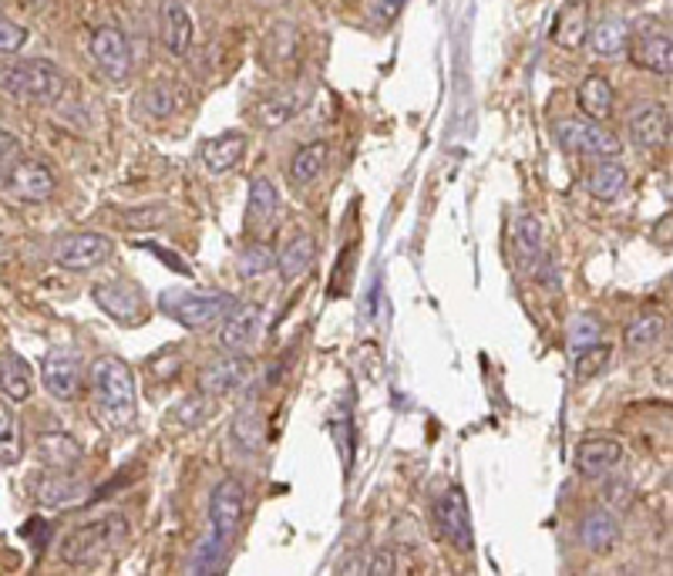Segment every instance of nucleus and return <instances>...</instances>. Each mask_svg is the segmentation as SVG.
<instances>
[{
  "label": "nucleus",
  "instance_id": "1",
  "mask_svg": "<svg viewBox=\"0 0 673 576\" xmlns=\"http://www.w3.org/2000/svg\"><path fill=\"white\" fill-rule=\"evenodd\" d=\"M246 513V489L236 479H222L209 499V536L199 543L196 556L189 560V573H219L230 556V547L240 532Z\"/></svg>",
  "mask_w": 673,
  "mask_h": 576
},
{
  "label": "nucleus",
  "instance_id": "20",
  "mask_svg": "<svg viewBox=\"0 0 673 576\" xmlns=\"http://www.w3.org/2000/svg\"><path fill=\"white\" fill-rule=\"evenodd\" d=\"M159 34H162V48L172 58H185V51L193 45V17L182 0H162L159 4Z\"/></svg>",
  "mask_w": 673,
  "mask_h": 576
},
{
  "label": "nucleus",
  "instance_id": "11",
  "mask_svg": "<svg viewBox=\"0 0 673 576\" xmlns=\"http://www.w3.org/2000/svg\"><path fill=\"white\" fill-rule=\"evenodd\" d=\"M253 375L256 365L246 354H222L199 371V391L209 399H230V394L243 391L253 381Z\"/></svg>",
  "mask_w": 673,
  "mask_h": 576
},
{
  "label": "nucleus",
  "instance_id": "43",
  "mask_svg": "<svg viewBox=\"0 0 673 576\" xmlns=\"http://www.w3.org/2000/svg\"><path fill=\"white\" fill-rule=\"evenodd\" d=\"M27 41V27H21L14 17L0 14V54H17Z\"/></svg>",
  "mask_w": 673,
  "mask_h": 576
},
{
  "label": "nucleus",
  "instance_id": "45",
  "mask_svg": "<svg viewBox=\"0 0 673 576\" xmlns=\"http://www.w3.org/2000/svg\"><path fill=\"white\" fill-rule=\"evenodd\" d=\"M533 277L546 286V291H559V267H555V260H552V257H546V254H542V260L536 264Z\"/></svg>",
  "mask_w": 673,
  "mask_h": 576
},
{
  "label": "nucleus",
  "instance_id": "30",
  "mask_svg": "<svg viewBox=\"0 0 673 576\" xmlns=\"http://www.w3.org/2000/svg\"><path fill=\"white\" fill-rule=\"evenodd\" d=\"M626 183H629L626 166H620V162H613V159H603L600 166H592V172L586 175V189H589V196H592V199H600V203H613V199H620L623 189H626Z\"/></svg>",
  "mask_w": 673,
  "mask_h": 576
},
{
  "label": "nucleus",
  "instance_id": "15",
  "mask_svg": "<svg viewBox=\"0 0 673 576\" xmlns=\"http://www.w3.org/2000/svg\"><path fill=\"white\" fill-rule=\"evenodd\" d=\"M259 331H264V307L259 304H233V310L219 320V347L227 354H243L256 344Z\"/></svg>",
  "mask_w": 673,
  "mask_h": 576
},
{
  "label": "nucleus",
  "instance_id": "39",
  "mask_svg": "<svg viewBox=\"0 0 673 576\" xmlns=\"http://www.w3.org/2000/svg\"><path fill=\"white\" fill-rule=\"evenodd\" d=\"M209 415H212V399L199 391V394H189V399H182V402L175 405V412L169 415V425H175V428H182V431H193V428H199Z\"/></svg>",
  "mask_w": 673,
  "mask_h": 576
},
{
  "label": "nucleus",
  "instance_id": "4",
  "mask_svg": "<svg viewBox=\"0 0 673 576\" xmlns=\"http://www.w3.org/2000/svg\"><path fill=\"white\" fill-rule=\"evenodd\" d=\"M125 539H129V519L122 513H105L95 523L71 529L61 539V560L71 566H85V563L105 560L111 550H119Z\"/></svg>",
  "mask_w": 673,
  "mask_h": 576
},
{
  "label": "nucleus",
  "instance_id": "41",
  "mask_svg": "<svg viewBox=\"0 0 673 576\" xmlns=\"http://www.w3.org/2000/svg\"><path fill=\"white\" fill-rule=\"evenodd\" d=\"M129 230H159L169 223V206H142V209H129L125 220Z\"/></svg>",
  "mask_w": 673,
  "mask_h": 576
},
{
  "label": "nucleus",
  "instance_id": "9",
  "mask_svg": "<svg viewBox=\"0 0 673 576\" xmlns=\"http://www.w3.org/2000/svg\"><path fill=\"white\" fill-rule=\"evenodd\" d=\"M91 61L105 75V82L122 85L132 75V45L119 27H95L91 34Z\"/></svg>",
  "mask_w": 673,
  "mask_h": 576
},
{
  "label": "nucleus",
  "instance_id": "24",
  "mask_svg": "<svg viewBox=\"0 0 673 576\" xmlns=\"http://www.w3.org/2000/svg\"><path fill=\"white\" fill-rule=\"evenodd\" d=\"M37 458H41L51 473H74L85 458V449L78 445V439L68 436V431H45L37 439Z\"/></svg>",
  "mask_w": 673,
  "mask_h": 576
},
{
  "label": "nucleus",
  "instance_id": "21",
  "mask_svg": "<svg viewBox=\"0 0 673 576\" xmlns=\"http://www.w3.org/2000/svg\"><path fill=\"white\" fill-rule=\"evenodd\" d=\"M623 462V445L616 439H586L576 449V473L583 479H603Z\"/></svg>",
  "mask_w": 673,
  "mask_h": 576
},
{
  "label": "nucleus",
  "instance_id": "33",
  "mask_svg": "<svg viewBox=\"0 0 673 576\" xmlns=\"http://www.w3.org/2000/svg\"><path fill=\"white\" fill-rule=\"evenodd\" d=\"M666 334V317L663 314H640L637 320L626 323L623 331V344L629 354H644L650 347H657Z\"/></svg>",
  "mask_w": 673,
  "mask_h": 576
},
{
  "label": "nucleus",
  "instance_id": "48",
  "mask_svg": "<svg viewBox=\"0 0 673 576\" xmlns=\"http://www.w3.org/2000/svg\"><path fill=\"white\" fill-rule=\"evenodd\" d=\"M34 4H45V0H34Z\"/></svg>",
  "mask_w": 673,
  "mask_h": 576
},
{
  "label": "nucleus",
  "instance_id": "5",
  "mask_svg": "<svg viewBox=\"0 0 673 576\" xmlns=\"http://www.w3.org/2000/svg\"><path fill=\"white\" fill-rule=\"evenodd\" d=\"M159 310L182 323L185 331H209L233 310V294L227 291H166Z\"/></svg>",
  "mask_w": 673,
  "mask_h": 576
},
{
  "label": "nucleus",
  "instance_id": "38",
  "mask_svg": "<svg viewBox=\"0 0 673 576\" xmlns=\"http://www.w3.org/2000/svg\"><path fill=\"white\" fill-rule=\"evenodd\" d=\"M270 270H277V254L267 246V243H249L243 246V254L236 257V273L240 280H259V277H267Z\"/></svg>",
  "mask_w": 673,
  "mask_h": 576
},
{
  "label": "nucleus",
  "instance_id": "2",
  "mask_svg": "<svg viewBox=\"0 0 673 576\" xmlns=\"http://www.w3.org/2000/svg\"><path fill=\"white\" fill-rule=\"evenodd\" d=\"M91 394H95V412L101 421L115 431H125L135 425L138 415V399H135V378L132 368L115 354H101L91 365Z\"/></svg>",
  "mask_w": 673,
  "mask_h": 576
},
{
  "label": "nucleus",
  "instance_id": "25",
  "mask_svg": "<svg viewBox=\"0 0 673 576\" xmlns=\"http://www.w3.org/2000/svg\"><path fill=\"white\" fill-rule=\"evenodd\" d=\"M586 34H589L586 4L583 0H566L552 21V45H559L563 51H579L586 45Z\"/></svg>",
  "mask_w": 673,
  "mask_h": 576
},
{
  "label": "nucleus",
  "instance_id": "10",
  "mask_svg": "<svg viewBox=\"0 0 673 576\" xmlns=\"http://www.w3.org/2000/svg\"><path fill=\"white\" fill-rule=\"evenodd\" d=\"M115 254V243L105 233H74V236H64L54 249V260L61 270H71V273H88L101 264L111 260Z\"/></svg>",
  "mask_w": 673,
  "mask_h": 576
},
{
  "label": "nucleus",
  "instance_id": "32",
  "mask_svg": "<svg viewBox=\"0 0 673 576\" xmlns=\"http://www.w3.org/2000/svg\"><path fill=\"white\" fill-rule=\"evenodd\" d=\"M135 108H138L145 119L162 122V119H169V115L179 112V91H175V85H172L169 78H159V82H152V85L142 88V91L135 95Z\"/></svg>",
  "mask_w": 673,
  "mask_h": 576
},
{
  "label": "nucleus",
  "instance_id": "31",
  "mask_svg": "<svg viewBox=\"0 0 673 576\" xmlns=\"http://www.w3.org/2000/svg\"><path fill=\"white\" fill-rule=\"evenodd\" d=\"M0 391H4L8 402H27L30 391H34V378H30V368L21 354L8 351L0 354Z\"/></svg>",
  "mask_w": 673,
  "mask_h": 576
},
{
  "label": "nucleus",
  "instance_id": "35",
  "mask_svg": "<svg viewBox=\"0 0 673 576\" xmlns=\"http://www.w3.org/2000/svg\"><path fill=\"white\" fill-rule=\"evenodd\" d=\"M230 436H233V442L243 452H249V455L259 452V449H264V442H267V418H264V412H259V408L236 412V418L230 425Z\"/></svg>",
  "mask_w": 673,
  "mask_h": 576
},
{
  "label": "nucleus",
  "instance_id": "13",
  "mask_svg": "<svg viewBox=\"0 0 673 576\" xmlns=\"http://www.w3.org/2000/svg\"><path fill=\"white\" fill-rule=\"evenodd\" d=\"M41 381H45L51 399H58V402H74V399H78L82 381H85L78 351H71V347L48 351L45 365H41Z\"/></svg>",
  "mask_w": 673,
  "mask_h": 576
},
{
  "label": "nucleus",
  "instance_id": "42",
  "mask_svg": "<svg viewBox=\"0 0 673 576\" xmlns=\"http://www.w3.org/2000/svg\"><path fill=\"white\" fill-rule=\"evenodd\" d=\"M411 560L401 556L397 550H381V553H374L370 563H367V573L370 576H394V573H407Z\"/></svg>",
  "mask_w": 673,
  "mask_h": 576
},
{
  "label": "nucleus",
  "instance_id": "46",
  "mask_svg": "<svg viewBox=\"0 0 673 576\" xmlns=\"http://www.w3.org/2000/svg\"><path fill=\"white\" fill-rule=\"evenodd\" d=\"M367 563H370V556L364 550H357V553H347L341 563H337V573H341V576H364Z\"/></svg>",
  "mask_w": 673,
  "mask_h": 576
},
{
  "label": "nucleus",
  "instance_id": "34",
  "mask_svg": "<svg viewBox=\"0 0 673 576\" xmlns=\"http://www.w3.org/2000/svg\"><path fill=\"white\" fill-rule=\"evenodd\" d=\"M327 159H330L327 142H310V146H304L301 152L290 159V179H293L296 186L317 183V179L323 175V169H327Z\"/></svg>",
  "mask_w": 673,
  "mask_h": 576
},
{
  "label": "nucleus",
  "instance_id": "18",
  "mask_svg": "<svg viewBox=\"0 0 673 576\" xmlns=\"http://www.w3.org/2000/svg\"><path fill=\"white\" fill-rule=\"evenodd\" d=\"M629 135L640 149H660L670 138V108L663 101H647L629 115Z\"/></svg>",
  "mask_w": 673,
  "mask_h": 576
},
{
  "label": "nucleus",
  "instance_id": "36",
  "mask_svg": "<svg viewBox=\"0 0 673 576\" xmlns=\"http://www.w3.org/2000/svg\"><path fill=\"white\" fill-rule=\"evenodd\" d=\"M613 361V344L607 341H592L586 344L583 351H576V365H573V375L576 381H592V378H600Z\"/></svg>",
  "mask_w": 673,
  "mask_h": 576
},
{
  "label": "nucleus",
  "instance_id": "47",
  "mask_svg": "<svg viewBox=\"0 0 673 576\" xmlns=\"http://www.w3.org/2000/svg\"><path fill=\"white\" fill-rule=\"evenodd\" d=\"M629 4H647V0H629Z\"/></svg>",
  "mask_w": 673,
  "mask_h": 576
},
{
  "label": "nucleus",
  "instance_id": "28",
  "mask_svg": "<svg viewBox=\"0 0 673 576\" xmlns=\"http://www.w3.org/2000/svg\"><path fill=\"white\" fill-rule=\"evenodd\" d=\"M317 260V240L310 233H296L283 249H280V257H277V270L286 283L293 280H301Z\"/></svg>",
  "mask_w": 673,
  "mask_h": 576
},
{
  "label": "nucleus",
  "instance_id": "37",
  "mask_svg": "<svg viewBox=\"0 0 673 576\" xmlns=\"http://www.w3.org/2000/svg\"><path fill=\"white\" fill-rule=\"evenodd\" d=\"M24 452V439H21V421L11 412V405L0 399V465H17Z\"/></svg>",
  "mask_w": 673,
  "mask_h": 576
},
{
  "label": "nucleus",
  "instance_id": "17",
  "mask_svg": "<svg viewBox=\"0 0 673 576\" xmlns=\"http://www.w3.org/2000/svg\"><path fill=\"white\" fill-rule=\"evenodd\" d=\"M512 254H515V267L522 273H533L536 264L542 260V254H546V233H542V223L536 220L533 212L515 216V223H512Z\"/></svg>",
  "mask_w": 673,
  "mask_h": 576
},
{
  "label": "nucleus",
  "instance_id": "26",
  "mask_svg": "<svg viewBox=\"0 0 673 576\" xmlns=\"http://www.w3.org/2000/svg\"><path fill=\"white\" fill-rule=\"evenodd\" d=\"M586 41L592 48L596 58H620L626 51V41H629V24L616 14L610 17H600L596 24H589V34H586Z\"/></svg>",
  "mask_w": 673,
  "mask_h": 576
},
{
  "label": "nucleus",
  "instance_id": "12",
  "mask_svg": "<svg viewBox=\"0 0 673 576\" xmlns=\"http://www.w3.org/2000/svg\"><path fill=\"white\" fill-rule=\"evenodd\" d=\"M0 189H4L8 196H14L17 203H48L58 189V179L48 169V162L21 156V162L8 172Z\"/></svg>",
  "mask_w": 673,
  "mask_h": 576
},
{
  "label": "nucleus",
  "instance_id": "27",
  "mask_svg": "<svg viewBox=\"0 0 673 576\" xmlns=\"http://www.w3.org/2000/svg\"><path fill=\"white\" fill-rule=\"evenodd\" d=\"M616 108V88L607 75H586L579 85V112L589 122H607Z\"/></svg>",
  "mask_w": 673,
  "mask_h": 576
},
{
  "label": "nucleus",
  "instance_id": "22",
  "mask_svg": "<svg viewBox=\"0 0 673 576\" xmlns=\"http://www.w3.org/2000/svg\"><path fill=\"white\" fill-rule=\"evenodd\" d=\"M34 495L45 510H68V506H78V502L88 499V482L78 479L74 473H51L37 482Z\"/></svg>",
  "mask_w": 673,
  "mask_h": 576
},
{
  "label": "nucleus",
  "instance_id": "44",
  "mask_svg": "<svg viewBox=\"0 0 673 576\" xmlns=\"http://www.w3.org/2000/svg\"><path fill=\"white\" fill-rule=\"evenodd\" d=\"M21 162V142L14 132H0V183L8 179V172Z\"/></svg>",
  "mask_w": 673,
  "mask_h": 576
},
{
  "label": "nucleus",
  "instance_id": "14",
  "mask_svg": "<svg viewBox=\"0 0 673 576\" xmlns=\"http://www.w3.org/2000/svg\"><path fill=\"white\" fill-rule=\"evenodd\" d=\"M91 297L111 320L125 323V328H135V323H142V317H145V297H142L138 286L129 283V280L98 283L91 291Z\"/></svg>",
  "mask_w": 673,
  "mask_h": 576
},
{
  "label": "nucleus",
  "instance_id": "19",
  "mask_svg": "<svg viewBox=\"0 0 673 576\" xmlns=\"http://www.w3.org/2000/svg\"><path fill=\"white\" fill-rule=\"evenodd\" d=\"M246 146H249V138H246L243 132H222V135H212V138L203 142V146H199V159H203L206 172L227 175V172H233V169L243 162Z\"/></svg>",
  "mask_w": 673,
  "mask_h": 576
},
{
  "label": "nucleus",
  "instance_id": "8",
  "mask_svg": "<svg viewBox=\"0 0 673 576\" xmlns=\"http://www.w3.org/2000/svg\"><path fill=\"white\" fill-rule=\"evenodd\" d=\"M435 523H438V532L458 553H472L475 529H472V513H468V499L462 486H448L444 495L435 502Z\"/></svg>",
  "mask_w": 673,
  "mask_h": 576
},
{
  "label": "nucleus",
  "instance_id": "23",
  "mask_svg": "<svg viewBox=\"0 0 673 576\" xmlns=\"http://www.w3.org/2000/svg\"><path fill=\"white\" fill-rule=\"evenodd\" d=\"M623 539V526L620 519L610 513V510H589L579 523V543L596 553V556H603L610 550H616V543Z\"/></svg>",
  "mask_w": 673,
  "mask_h": 576
},
{
  "label": "nucleus",
  "instance_id": "3",
  "mask_svg": "<svg viewBox=\"0 0 673 576\" xmlns=\"http://www.w3.org/2000/svg\"><path fill=\"white\" fill-rule=\"evenodd\" d=\"M0 88H4L8 98L21 101V105H58L64 98V75L61 68L51 64V61H41V58H24V61H14L11 68H4V75H0Z\"/></svg>",
  "mask_w": 673,
  "mask_h": 576
},
{
  "label": "nucleus",
  "instance_id": "16",
  "mask_svg": "<svg viewBox=\"0 0 673 576\" xmlns=\"http://www.w3.org/2000/svg\"><path fill=\"white\" fill-rule=\"evenodd\" d=\"M277 209H280V193L273 186V179L267 175H253L249 183V203H246V233L249 236H264L273 223H277Z\"/></svg>",
  "mask_w": 673,
  "mask_h": 576
},
{
  "label": "nucleus",
  "instance_id": "7",
  "mask_svg": "<svg viewBox=\"0 0 673 576\" xmlns=\"http://www.w3.org/2000/svg\"><path fill=\"white\" fill-rule=\"evenodd\" d=\"M629 58L637 61L640 68L653 71V75H670L673 68V41H670V30L663 27L660 17H644L640 24L629 27Z\"/></svg>",
  "mask_w": 673,
  "mask_h": 576
},
{
  "label": "nucleus",
  "instance_id": "40",
  "mask_svg": "<svg viewBox=\"0 0 673 576\" xmlns=\"http://www.w3.org/2000/svg\"><path fill=\"white\" fill-rule=\"evenodd\" d=\"M600 334H603L600 317H596V314H576V317L570 320V351H573V354L583 351L586 344L600 341Z\"/></svg>",
  "mask_w": 673,
  "mask_h": 576
},
{
  "label": "nucleus",
  "instance_id": "29",
  "mask_svg": "<svg viewBox=\"0 0 673 576\" xmlns=\"http://www.w3.org/2000/svg\"><path fill=\"white\" fill-rule=\"evenodd\" d=\"M296 112H301V95L277 91V95L264 98V101L253 108V125L264 128V132H277V128H283Z\"/></svg>",
  "mask_w": 673,
  "mask_h": 576
},
{
  "label": "nucleus",
  "instance_id": "6",
  "mask_svg": "<svg viewBox=\"0 0 673 576\" xmlns=\"http://www.w3.org/2000/svg\"><path fill=\"white\" fill-rule=\"evenodd\" d=\"M555 142L570 156H589V159H616L623 152V138L610 132L603 122H589V119H559Z\"/></svg>",
  "mask_w": 673,
  "mask_h": 576
}]
</instances>
